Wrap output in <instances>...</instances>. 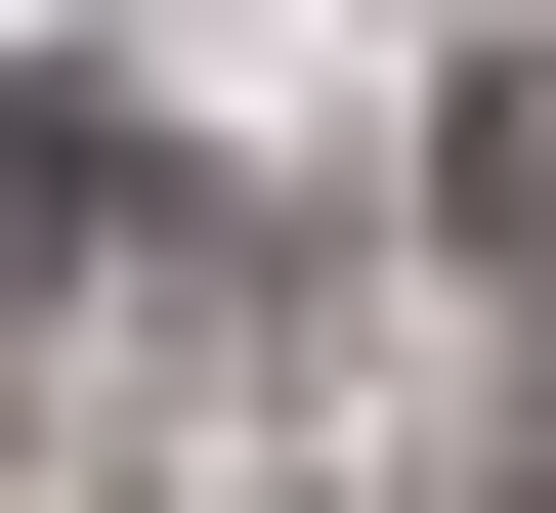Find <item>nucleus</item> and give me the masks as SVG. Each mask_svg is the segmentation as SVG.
<instances>
[{
  "label": "nucleus",
  "mask_w": 556,
  "mask_h": 513,
  "mask_svg": "<svg viewBox=\"0 0 556 513\" xmlns=\"http://www.w3.org/2000/svg\"><path fill=\"white\" fill-rule=\"evenodd\" d=\"M471 215H514V257H556V43H514V86H471Z\"/></svg>",
  "instance_id": "obj_1"
}]
</instances>
